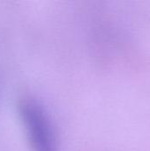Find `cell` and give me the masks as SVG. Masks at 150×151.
Returning a JSON list of instances; mask_svg holds the SVG:
<instances>
[{
	"mask_svg": "<svg viewBox=\"0 0 150 151\" xmlns=\"http://www.w3.org/2000/svg\"><path fill=\"white\" fill-rule=\"evenodd\" d=\"M21 114L34 151H53L54 145L50 125L38 106L32 103H25L22 105Z\"/></svg>",
	"mask_w": 150,
	"mask_h": 151,
	"instance_id": "obj_1",
	"label": "cell"
}]
</instances>
